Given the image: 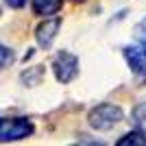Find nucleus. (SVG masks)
I'll return each instance as SVG.
<instances>
[{"label": "nucleus", "mask_w": 146, "mask_h": 146, "mask_svg": "<svg viewBox=\"0 0 146 146\" xmlns=\"http://www.w3.org/2000/svg\"><path fill=\"white\" fill-rule=\"evenodd\" d=\"M124 113L118 105L113 103H100L96 107H92L90 113H87V122H90L92 129H96V131H111V129L120 124Z\"/></svg>", "instance_id": "nucleus-1"}, {"label": "nucleus", "mask_w": 146, "mask_h": 146, "mask_svg": "<svg viewBox=\"0 0 146 146\" xmlns=\"http://www.w3.org/2000/svg\"><path fill=\"white\" fill-rule=\"evenodd\" d=\"M35 131L29 118H2L0 120V142H20L31 137Z\"/></svg>", "instance_id": "nucleus-2"}, {"label": "nucleus", "mask_w": 146, "mask_h": 146, "mask_svg": "<svg viewBox=\"0 0 146 146\" xmlns=\"http://www.w3.org/2000/svg\"><path fill=\"white\" fill-rule=\"evenodd\" d=\"M52 72L59 83H63V85L72 83L79 74V57L72 55L70 50H59L52 59Z\"/></svg>", "instance_id": "nucleus-3"}, {"label": "nucleus", "mask_w": 146, "mask_h": 146, "mask_svg": "<svg viewBox=\"0 0 146 146\" xmlns=\"http://www.w3.org/2000/svg\"><path fill=\"white\" fill-rule=\"evenodd\" d=\"M61 29V18H44V22L35 29V39L37 44L42 46L44 50H48L50 46H52V42H55L57 33H59Z\"/></svg>", "instance_id": "nucleus-4"}, {"label": "nucleus", "mask_w": 146, "mask_h": 146, "mask_svg": "<svg viewBox=\"0 0 146 146\" xmlns=\"http://www.w3.org/2000/svg\"><path fill=\"white\" fill-rule=\"evenodd\" d=\"M122 55H124L129 68H131L135 74L144 76L146 74V44L137 42L135 46H124V48H122Z\"/></svg>", "instance_id": "nucleus-5"}, {"label": "nucleus", "mask_w": 146, "mask_h": 146, "mask_svg": "<svg viewBox=\"0 0 146 146\" xmlns=\"http://www.w3.org/2000/svg\"><path fill=\"white\" fill-rule=\"evenodd\" d=\"M31 5H33V13H35V15H39V18H50V15L59 13L63 0H31Z\"/></svg>", "instance_id": "nucleus-6"}, {"label": "nucleus", "mask_w": 146, "mask_h": 146, "mask_svg": "<svg viewBox=\"0 0 146 146\" xmlns=\"http://www.w3.org/2000/svg\"><path fill=\"white\" fill-rule=\"evenodd\" d=\"M20 79L26 87H35L39 85V81L44 79V68L42 66H33V68H26L24 72L20 74Z\"/></svg>", "instance_id": "nucleus-7"}, {"label": "nucleus", "mask_w": 146, "mask_h": 146, "mask_svg": "<svg viewBox=\"0 0 146 146\" xmlns=\"http://www.w3.org/2000/svg\"><path fill=\"white\" fill-rule=\"evenodd\" d=\"M131 124H133L137 131L146 133V100L144 103H137L131 111Z\"/></svg>", "instance_id": "nucleus-8"}, {"label": "nucleus", "mask_w": 146, "mask_h": 146, "mask_svg": "<svg viewBox=\"0 0 146 146\" xmlns=\"http://www.w3.org/2000/svg\"><path fill=\"white\" fill-rule=\"evenodd\" d=\"M116 144L118 146H146V133H142V131H131V133L122 135Z\"/></svg>", "instance_id": "nucleus-9"}, {"label": "nucleus", "mask_w": 146, "mask_h": 146, "mask_svg": "<svg viewBox=\"0 0 146 146\" xmlns=\"http://www.w3.org/2000/svg\"><path fill=\"white\" fill-rule=\"evenodd\" d=\"M13 59H15V57H13V50L7 48L5 44H0V70H2V68H7V66H11Z\"/></svg>", "instance_id": "nucleus-10"}, {"label": "nucleus", "mask_w": 146, "mask_h": 146, "mask_svg": "<svg viewBox=\"0 0 146 146\" xmlns=\"http://www.w3.org/2000/svg\"><path fill=\"white\" fill-rule=\"evenodd\" d=\"M133 35H135V39H137L140 44H146V18L142 20V22H137V24H135Z\"/></svg>", "instance_id": "nucleus-11"}, {"label": "nucleus", "mask_w": 146, "mask_h": 146, "mask_svg": "<svg viewBox=\"0 0 146 146\" xmlns=\"http://www.w3.org/2000/svg\"><path fill=\"white\" fill-rule=\"evenodd\" d=\"M7 7H11V9H22L26 5V0H5Z\"/></svg>", "instance_id": "nucleus-12"}, {"label": "nucleus", "mask_w": 146, "mask_h": 146, "mask_svg": "<svg viewBox=\"0 0 146 146\" xmlns=\"http://www.w3.org/2000/svg\"><path fill=\"white\" fill-rule=\"evenodd\" d=\"M74 2H85V0H74Z\"/></svg>", "instance_id": "nucleus-13"}, {"label": "nucleus", "mask_w": 146, "mask_h": 146, "mask_svg": "<svg viewBox=\"0 0 146 146\" xmlns=\"http://www.w3.org/2000/svg\"><path fill=\"white\" fill-rule=\"evenodd\" d=\"M0 15H2V9H0Z\"/></svg>", "instance_id": "nucleus-14"}, {"label": "nucleus", "mask_w": 146, "mask_h": 146, "mask_svg": "<svg viewBox=\"0 0 146 146\" xmlns=\"http://www.w3.org/2000/svg\"><path fill=\"white\" fill-rule=\"evenodd\" d=\"M0 120H2V118H0Z\"/></svg>", "instance_id": "nucleus-15"}]
</instances>
